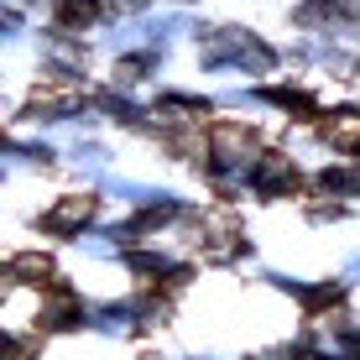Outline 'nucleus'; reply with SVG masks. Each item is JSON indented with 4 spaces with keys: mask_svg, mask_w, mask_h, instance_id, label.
Listing matches in <instances>:
<instances>
[{
    "mask_svg": "<svg viewBox=\"0 0 360 360\" xmlns=\"http://www.w3.org/2000/svg\"><path fill=\"white\" fill-rule=\"evenodd\" d=\"M89 214H94V198H68V204H63V209H53L42 225H47V230H73V225H84Z\"/></svg>",
    "mask_w": 360,
    "mask_h": 360,
    "instance_id": "obj_1",
    "label": "nucleus"
}]
</instances>
